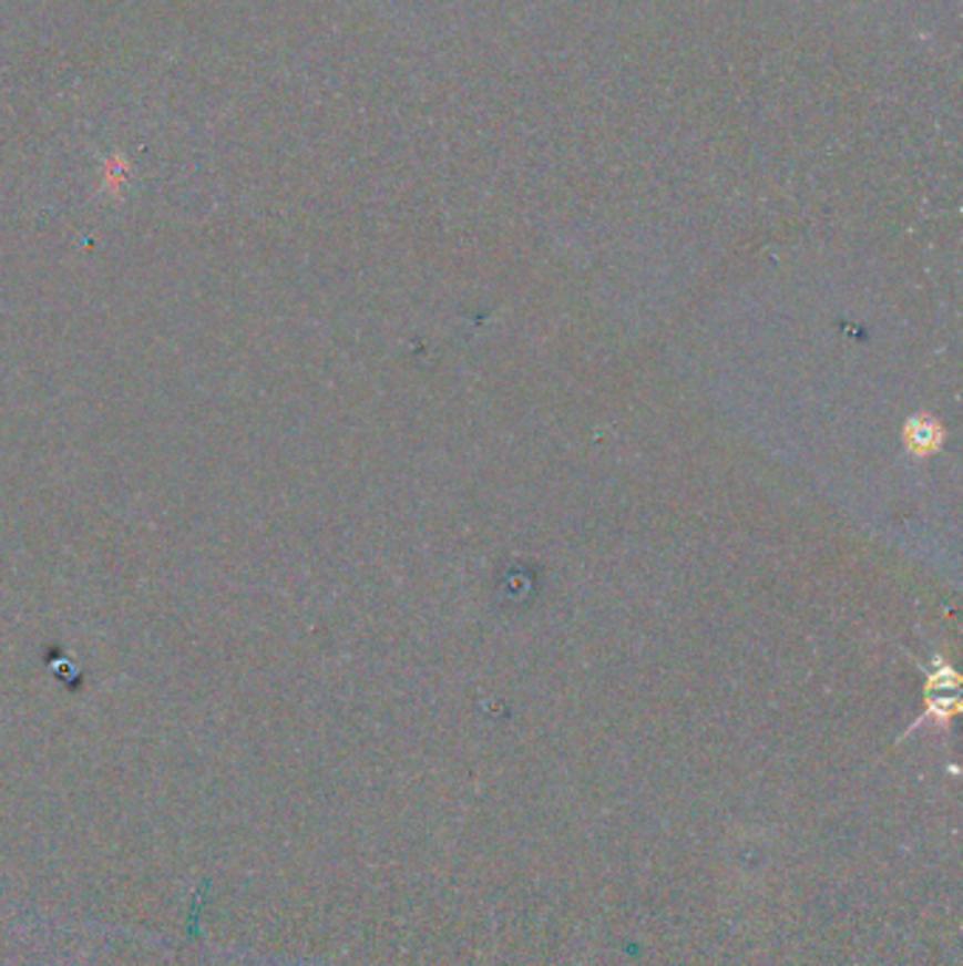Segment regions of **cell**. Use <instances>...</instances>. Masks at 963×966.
<instances>
[{"instance_id": "cell-2", "label": "cell", "mask_w": 963, "mask_h": 966, "mask_svg": "<svg viewBox=\"0 0 963 966\" xmlns=\"http://www.w3.org/2000/svg\"><path fill=\"white\" fill-rule=\"evenodd\" d=\"M901 439H904V446L910 450V455H915V459H926V455H935V452L944 446L946 430L935 415L915 413L904 421Z\"/></svg>"}, {"instance_id": "cell-1", "label": "cell", "mask_w": 963, "mask_h": 966, "mask_svg": "<svg viewBox=\"0 0 963 966\" xmlns=\"http://www.w3.org/2000/svg\"><path fill=\"white\" fill-rule=\"evenodd\" d=\"M957 687H961V678H957L955 667L946 665V661H935L930 672V681H926V712L921 718V723L926 718H935L939 723H946L957 712L961 701H957Z\"/></svg>"}]
</instances>
